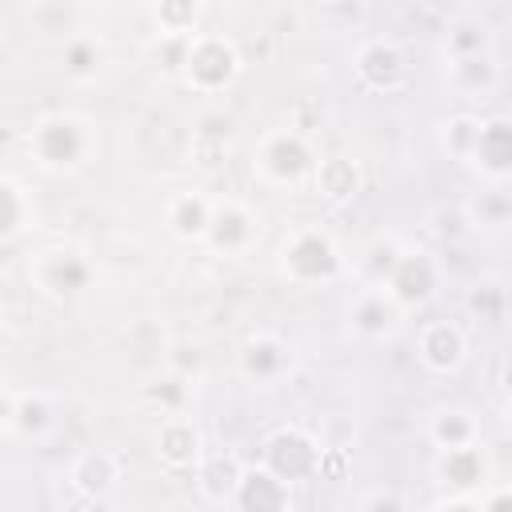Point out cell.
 <instances>
[{"label":"cell","instance_id":"30bf717a","mask_svg":"<svg viewBox=\"0 0 512 512\" xmlns=\"http://www.w3.org/2000/svg\"><path fill=\"white\" fill-rule=\"evenodd\" d=\"M112 476H116V468H112V460H108L104 452H88V456L72 468V480H76L84 492H104V488L112 484Z\"/></svg>","mask_w":512,"mask_h":512},{"label":"cell","instance_id":"2e32d148","mask_svg":"<svg viewBox=\"0 0 512 512\" xmlns=\"http://www.w3.org/2000/svg\"><path fill=\"white\" fill-rule=\"evenodd\" d=\"M8 416H12V404H8V400H0V428L8 424Z\"/></svg>","mask_w":512,"mask_h":512},{"label":"cell","instance_id":"8fae6325","mask_svg":"<svg viewBox=\"0 0 512 512\" xmlns=\"http://www.w3.org/2000/svg\"><path fill=\"white\" fill-rule=\"evenodd\" d=\"M392 324V308H388V300L380 296V292H372V296H364L360 304H356V328H364V332H384Z\"/></svg>","mask_w":512,"mask_h":512},{"label":"cell","instance_id":"5bb4252c","mask_svg":"<svg viewBox=\"0 0 512 512\" xmlns=\"http://www.w3.org/2000/svg\"><path fill=\"white\" fill-rule=\"evenodd\" d=\"M68 68H72L76 76L96 72V44H88V40H72V44H68Z\"/></svg>","mask_w":512,"mask_h":512},{"label":"cell","instance_id":"3957f363","mask_svg":"<svg viewBox=\"0 0 512 512\" xmlns=\"http://www.w3.org/2000/svg\"><path fill=\"white\" fill-rule=\"evenodd\" d=\"M284 268L300 280H316V276H332L336 272V252L324 236L316 232H300L292 240V248L284 252Z\"/></svg>","mask_w":512,"mask_h":512},{"label":"cell","instance_id":"9c48e42d","mask_svg":"<svg viewBox=\"0 0 512 512\" xmlns=\"http://www.w3.org/2000/svg\"><path fill=\"white\" fill-rule=\"evenodd\" d=\"M208 204L200 200V196H180L176 204H172V228L180 232V236H200V232H208Z\"/></svg>","mask_w":512,"mask_h":512},{"label":"cell","instance_id":"ba28073f","mask_svg":"<svg viewBox=\"0 0 512 512\" xmlns=\"http://www.w3.org/2000/svg\"><path fill=\"white\" fill-rule=\"evenodd\" d=\"M156 444H160V456H164V460H172V464H184V460H192V456H196V444H200V436H196V428H192V424H184V420H172V424H164V428H160Z\"/></svg>","mask_w":512,"mask_h":512},{"label":"cell","instance_id":"7a4b0ae2","mask_svg":"<svg viewBox=\"0 0 512 512\" xmlns=\"http://www.w3.org/2000/svg\"><path fill=\"white\" fill-rule=\"evenodd\" d=\"M36 152L44 164H72L80 152H84V136H80V124L68 120V116H52L44 124H36Z\"/></svg>","mask_w":512,"mask_h":512},{"label":"cell","instance_id":"6da1fadb","mask_svg":"<svg viewBox=\"0 0 512 512\" xmlns=\"http://www.w3.org/2000/svg\"><path fill=\"white\" fill-rule=\"evenodd\" d=\"M180 64H184L188 84H196V88H220L236 76V52H232V44H224L216 36H204V40L188 44Z\"/></svg>","mask_w":512,"mask_h":512},{"label":"cell","instance_id":"4fadbf2b","mask_svg":"<svg viewBox=\"0 0 512 512\" xmlns=\"http://www.w3.org/2000/svg\"><path fill=\"white\" fill-rule=\"evenodd\" d=\"M156 20L164 24V32H192V24H196V8H188V4H164V8H156Z\"/></svg>","mask_w":512,"mask_h":512},{"label":"cell","instance_id":"52a82bcc","mask_svg":"<svg viewBox=\"0 0 512 512\" xmlns=\"http://www.w3.org/2000/svg\"><path fill=\"white\" fill-rule=\"evenodd\" d=\"M208 236H212L216 248H228V252H232V248H244L248 236H252V220H248L244 208L224 204V208H216V212L208 216Z\"/></svg>","mask_w":512,"mask_h":512},{"label":"cell","instance_id":"277c9868","mask_svg":"<svg viewBox=\"0 0 512 512\" xmlns=\"http://www.w3.org/2000/svg\"><path fill=\"white\" fill-rule=\"evenodd\" d=\"M356 68H360V76H364L372 88H392V84L404 76L400 52H396L392 44H384V40H372L368 48H360Z\"/></svg>","mask_w":512,"mask_h":512},{"label":"cell","instance_id":"8992f818","mask_svg":"<svg viewBox=\"0 0 512 512\" xmlns=\"http://www.w3.org/2000/svg\"><path fill=\"white\" fill-rule=\"evenodd\" d=\"M264 168H268L276 180H296V176L308 168V148H304V140H296V136H288V132L272 136L268 148H264Z\"/></svg>","mask_w":512,"mask_h":512},{"label":"cell","instance_id":"9a60e30c","mask_svg":"<svg viewBox=\"0 0 512 512\" xmlns=\"http://www.w3.org/2000/svg\"><path fill=\"white\" fill-rule=\"evenodd\" d=\"M16 220H20V196L12 184L0 180V236H8L16 228Z\"/></svg>","mask_w":512,"mask_h":512},{"label":"cell","instance_id":"5b68a950","mask_svg":"<svg viewBox=\"0 0 512 512\" xmlns=\"http://www.w3.org/2000/svg\"><path fill=\"white\" fill-rule=\"evenodd\" d=\"M240 488V508L244 512H280L284 508V480L272 472H248L236 480Z\"/></svg>","mask_w":512,"mask_h":512},{"label":"cell","instance_id":"7c38bea8","mask_svg":"<svg viewBox=\"0 0 512 512\" xmlns=\"http://www.w3.org/2000/svg\"><path fill=\"white\" fill-rule=\"evenodd\" d=\"M272 364H284V348L272 340H252L244 352V368L252 376H272Z\"/></svg>","mask_w":512,"mask_h":512}]
</instances>
